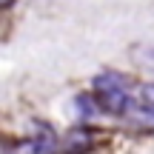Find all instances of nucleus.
I'll return each instance as SVG.
<instances>
[{
  "instance_id": "2",
  "label": "nucleus",
  "mask_w": 154,
  "mask_h": 154,
  "mask_svg": "<svg viewBox=\"0 0 154 154\" xmlns=\"http://www.w3.org/2000/svg\"><path fill=\"white\" fill-rule=\"evenodd\" d=\"M149 94H151V97H154V88H149Z\"/></svg>"
},
{
  "instance_id": "1",
  "label": "nucleus",
  "mask_w": 154,
  "mask_h": 154,
  "mask_svg": "<svg viewBox=\"0 0 154 154\" xmlns=\"http://www.w3.org/2000/svg\"><path fill=\"white\" fill-rule=\"evenodd\" d=\"M94 91H97V103L106 111H114V114H126L131 109V94L128 86L120 74H100L94 77Z\"/></svg>"
}]
</instances>
